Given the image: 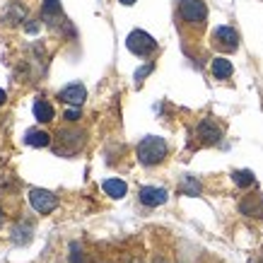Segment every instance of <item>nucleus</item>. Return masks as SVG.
Masks as SVG:
<instances>
[{"label":"nucleus","instance_id":"f257e3e1","mask_svg":"<svg viewBox=\"0 0 263 263\" xmlns=\"http://www.w3.org/2000/svg\"><path fill=\"white\" fill-rule=\"evenodd\" d=\"M167 140L160 136H147L143 138L140 143H138V162L140 164H145V167H157V164H162V162L167 160Z\"/></svg>","mask_w":263,"mask_h":263},{"label":"nucleus","instance_id":"f03ea898","mask_svg":"<svg viewBox=\"0 0 263 263\" xmlns=\"http://www.w3.org/2000/svg\"><path fill=\"white\" fill-rule=\"evenodd\" d=\"M126 46H128V51H130L133 56L147 58V56H152V53L157 51V41L152 39L147 32H143V29H133V32L128 34Z\"/></svg>","mask_w":263,"mask_h":263},{"label":"nucleus","instance_id":"7ed1b4c3","mask_svg":"<svg viewBox=\"0 0 263 263\" xmlns=\"http://www.w3.org/2000/svg\"><path fill=\"white\" fill-rule=\"evenodd\" d=\"M179 15L186 24H193V27H203L208 20V8L203 0H181L179 5Z\"/></svg>","mask_w":263,"mask_h":263},{"label":"nucleus","instance_id":"20e7f679","mask_svg":"<svg viewBox=\"0 0 263 263\" xmlns=\"http://www.w3.org/2000/svg\"><path fill=\"white\" fill-rule=\"evenodd\" d=\"M29 203H32V208L39 215H48V213H53L58 208V196H53L46 189H32L29 191Z\"/></svg>","mask_w":263,"mask_h":263},{"label":"nucleus","instance_id":"39448f33","mask_svg":"<svg viewBox=\"0 0 263 263\" xmlns=\"http://www.w3.org/2000/svg\"><path fill=\"white\" fill-rule=\"evenodd\" d=\"M213 44L220 46L222 51H237L239 48V32L234 29V27H217L215 32H213Z\"/></svg>","mask_w":263,"mask_h":263},{"label":"nucleus","instance_id":"423d86ee","mask_svg":"<svg viewBox=\"0 0 263 263\" xmlns=\"http://www.w3.org/2000/svg\"><path fill=\"white\" fill-rule=\"evenodd\" d=\"M140 203L147 208H157V205H164L169 198V193L162 189V186H143L140 193H138Z\"/></svg>","mask_w":263,"mask_h":263},{"label":"nucleus","instance_id":"0eeeda50","mask_svg":"<svg viewBox=\"0 0 263 263\" xmlns=\"http://www.w3.org/2000/svg\"><path fill=\"white\" fill-rule=\"evenodd\" d=\"M61 102L70 104V106H82V102L87 99V89H85V85L82 82H72V85H68V87L61 89Z\"/></svg>","mask_w":263,"mask_h":263},{"label":"nucleus","instance_id":"6e6552de","mask_svg":"<svg viewBox=\"0 0 263 263\" xmlns=\"http://www.w3.org/2000/svg\"><path fill=\"white\" fill-rule=\"evenodd\" d=\"M196 133H198V138L203 140V143L213 145V143H217V140L222 138V128L217 126L213 119H203L198 123V128H196Z\"/></svg>","mask_w":263,"mask_h":263},{"label":"nucleus","instance_id":"1a4fd4ad","mask_svg":"<svg viewBox=\"0 0 263 263\" xmlns=\"http://www.w3.org/2000/svg\"><path fill=\"white\" fill-rule=\"evenodd\" d=\"M239 210L249 217H263V198L256 193V196H247V198L239 203Z\"/></svg>","mask_w":263,"mask_h":263},{"label":"nucleus","instance_id":"9d476101","mask_svg":"<svg viewBox=\"0 0 263 263\" xmlns=\"http://www.w3.org/2000/svg\"><path fill=\"white\" fill-rule=\"evenodd\" d=\"M34 111V119L39 121V123H51V121L56 119V111H53V106L46 102V99H36L32 106Z\"/></svg>","mask_w":263,"mask_h":263},{"label":"nucleus","instance_id":"9b49d317","mask_svg":"<svg viewBox=\"0 0 263 263\" xmlns=\"http://www.w3.org/2000/svg\"><path fill=\"white\" fill-rule=\"evenodd\" d=\"M102 189H104V193H106L109 198L119 200V198H123V196L128 193V183L123 181V179H106V181L102 183Z\"/></svg>","mask_w":263,"mask_h":263},{"label":"nucleus","instance_id":"f8f14e48","mask_svg":"<svg viewBox=\"0 0 263 263\" xmlns=\"http://www.w3.org/2000/svg\"><path fill=\"white\" fill-rule=\"evenodd\" d=\"M210 70H213V75H215V80H230L232 72H234V65H232L227 58L217 56V58H213V63H210Z\"/></svg>","mask_w":263,"mask_h":263},{"label":"nucleus","instance_id":"ddd939ff","mask_svg":"<svg viewBox=\"0 0 263 263\" xmlns=\"http://www.w3.org/2000/svg\"><path fill=\"white\" fill-rule=\"evenodd\" d=\"M24 143L29 147H48L51 145V136L46 130H41V128H32V130L24 133Z\"/></svg>","mask_w":263,"mask_h":263},{"label":"nucleus","instance_id":"4468645a","mask_svg":"<svg viewBox=\"0 0 263 263\" xmlns=\"http://www.w3.org/2000/svg\"><path fill=\"white\" fill-rule=\"evenodd\" d=\"M232 181L237 183L239 189H249V186H254V172L251 169H237V172H232Z\"/></svg>","mask_w":263,"mask_h":263},{"label":"nucleus","instance_id":"2eb2a0df","mask_svg":"<svg viewBox=\"0 0 263 263\" xmlns=\"http://www.w3.org/2000/svg\"><path fill=\"white\" fill-rule=\"evenodd\" d=\"M70 263H85V258H82V249L78 241H72L70 244Z\"/></svg>","mask_w":263,"mask_h":263},{"label":"nucleus","instance_id":"dca6fc26","mask_svg":"<svg viewBox=\"0 0 263 263\" xmlns=\"http://www.w3.org/2000/svg\"><path fill=\"white\" fill-rule=\"evenodd\" d=\"M58 12H61L58 0H44V15H58Z\"/></svg>","mask_w":263,"mask_h":263},{"label":"nucleus","instance_id":"f3484780","mask_svg":"<svg viewBox=\"0 0 263 263\" xmlns=\"http://www.w3.org/2000/svg\"><path fill=\"white\" fill-rule=\"evenodd\" d=\"M65 121H70V123L80 121V106H72V109H68V111H65Z\"/></svg>","mask_w":263,"mask_h":263},{"label":"nucleus","instance_id":"a211bd4d","mask_svg":"<svg viewBox=\"0 0 263 263\" xmlns=\"http://www.w3.org/2000/svg\"><path fill=\"white\" fill-rule=\"evenodd\" d=\"M152 68H155V65H152V63H147V65H145V68H140V70L136 72V80L140 82V80H143V78H145V75H150V72H152Z\"/></svg>","mask_w":263,"mask_h":263},{"label":"nucleus","instance_id":"6ab92c4d","mask_svg":"<svg viewBox=\"0 0 263 263\" xmlns=\"http://www.w3.org/2000/svg\"><path fill=\"white\" fill-rule=\"evenodd\" d=\"M5 99H8V95H5V89H0V106L5 104Z\"/></svg>","mask_w":263,"mask_h":263},{"label":"nucleus","instance_id":"aec40b11","mask_svg":"<svg viewBox=\"0 0 263 263\" xmlns=\"http://www.w3.org/2000/svg\"><path fill=\"white\" fill-rule=\"evenodd\" d=\"M121 5H133V3H138V0H119Z\"/></svg>","mask_w":263,"mask_h":263},{"label":"nucleus","instance_id":"412c9836","mask_svg":"<svg viewBox=\"0 0 263 263\" xmlns=\"http://www.w3.org/2000/svg\"><path fill=\"white\" fill-rule=\"evenodd\" d=\"M0 224H3V210H0Z\"/></svg>","mask_w":263,"mask_h":263}]
</instances>
